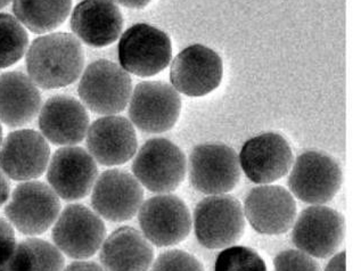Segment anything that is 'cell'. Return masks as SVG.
Wrapping results in <instances>:
<instances>
[{
  "label": "cell",
  "instance_id": "6",
  "mask_svg": "<svg viewBox=\"0 0 361 271\" xmlns=\"http://www.w3.org/2000/svg\"><path fill=\"white\" fill-rule=\"evenodd\" d=\"M343 181L340 163L329 154L308 150L293 162L288 176L290 194L305 203L324 205L336 196Z\"/></svg>",
  "mask_w": 361,
  "mask_h": 271
},
{
  "label": "cell",
  "instance_id": "5",
  "mask_svg": "<svg viewBox=\"0 0 361 271\" xmlns=\"http://www.w3.org/2000/svg\"><path fill=\"white\" fill-rule=\"evenodd\" d=\"M118 53L120 66L126 72L153 77L171 63V39L149 24H133L120 38Z\"/></svg>",
  "mask_w": 361,
  "mask_h": 271
},
{
  "label": "cell",
  "instance_id": "13",
  "mask_svg": "<svg viewBox=\"0 0 361 271\" xmlns=\"http://www.w3.org/2000/svg\"><path fill=\"white\" fill-rule=\"evenodd\" d=\"M221 57L203 44H195L181 50L170 68L171 86L188 97H202L216 90L221 83Z\"/></svg>",
  "mask_w": 361,
  "mask_h": 271
},
{
  "label": "cell",
  "instance_id": "20",
  "mask_svg": "<svg viewBox=\"0 0 361 271\" xmlns=\"http://www.w3.org/2000/svg\"><path fill=\"white\" fill-rule=\"evenodd\" d=\"M39 128L48 142L72 146L86 137L89 115L79 100L57 95L49 98L39 111Z\"/></svg>",
  "mask_w": 361,
  "mask_h": 271
},
{
  "label": "cell",
  "instance_id": "30",
  "mask_svg": "<svg viewBox=\"0 0 361 271\" xmlns=\"http://www.w3.org/2000/svg\"><path fill=\"white\" fill-rule=\"evenodd\" d=\"M14 229L6 220L0 219V269L6 268L16 248Z\"/></svg>",
  "mask_w": 361,
  "mask_h": 271
},
{
  "label": "cell",
  "instance_id": "4",
  "mask_svg": "<svg viewBox=\"0 0 361 271\" xmlns=\"http://www.w3.org/2000/svg\"><path fill=\"white\" fill-rule=\"evenodd\" d=\"M78 92L85 107L101 115H116L129 104L130 76L109 59H97L82 72Z\"/></svg>",
  "mask_w": 361,
  "mask_h": 271
},
{
  "label": "cell",
  "instance_id": "19",
  "mask_svg": "<svg viewBox=\"0 0 361 271\" xmlns=\"http://www.w3.org/2000/svg\"><path fill=\"white\" fill-rule=\"evenodd\" d=\"M86 137L89 154L102 165L125 164L137 153L136 130L123 116L105 115L98 119L89 126Z\"/></svg>",
  "mask_w": 361,
  "mask_h": 271
},
{
  "label": "cell",
  "instance_id": "21",
  "mask_svg": "<svg viewBox=\"0 0 361 271\" xmlns=\"http://www.w3.org/2000/svg\"><path fill=\"white\" fill-rule=\"evenodd\" d=\"M71 29L90 47H106L121 36L123 18L113 0H82L72 13Z\"/></svg>",
  "mask_w": 361,
  "mask_h": 271
},
{
  "label": "cell",
  "instance_id": "12",
  "mask_svg": "<svg viewBox=\"0 0 361 271\" xmlns=\"http://www.w3.org/2000/svg\"><path fill=\"white\" fill-rule=\"evenodd\" d=\"M105 236L106 229L101 217L81 204L63 210L53 228L56 248L72 259L92 257L101 248Z\"/></svg>",
  "mask_w": 361,
  "mask_h": 271
},
{
  "label": "cell",
  "instance_id": "37",
  "mask_svg": "<svg viewBox=\"0 0 361 271\" xmlns=\"http://www.w3.org/2000/svg\"><path fill=\"white\" fill-rule=\"evenodd\" d=\"M0 271H6L5 269H0Z\"/></svg>",
  "mask_w": 361,
  "mask_h": 271
},
{
  "label": "cell",
  "instance_id": "15",
  "mask_svg": "<svg viewBox=\"0 0 361 271\" xmlns=\"http://www.w3.org/2000/svg\"><path fill=\"white\" fill-rule=\"evenodd\" d=\"M244 215L251 227L262 235H281L293 226L296 203L293 195L281 186L260 185L244 200Z\"/></svg>",
  "mask_w": 361,
  "mask_h": 271
},
{
  "label": "cell",
  "instance_id": "29",
  "mask_svg": "<svg viewBox=\"0 0 361 271\" xmlns=\"http://www.w3.org/2000/svg\"><path fill=\"white\" fill-rule=\"evenodd\" d=\"M275 271H322L314 258L299 250H286L274 259Z\"/></svg>",
  "mask_w": 361,
  "mask_h": 271
},
{
  "label": "cell",
  "instance_id": "2",
  "mask_svg": "<svg viewBox=\"0 0 361 271\" xmlns=\"http://www.w3.org/2000/svg\"><path fill=\"white\" fill-rule=\"evenodd\" d=\"M194 231L200 244L210 250L236 244L245 230L243 207L231 195H209L194 211Z\"/></svg>",
  "mask_w": 361,
  "mask_h": 271
},
{
  "label": "cell",
  "instance_id": "8",
  "mask_svg": "<svg viewBox=\"0 0 361 271\" xmlns=\"http://www.w3.org/2000/svg\"><path fill=\"white\" fill-rule=\"evenodd\" d=\"M180 112V95L169 83L144 81L131 92L129 118L142 133L169 131L177 124Z\"/></svg>",
  "mask_w": 361,
  "mask_h": 271
},
{
  "label": "cell",
  "instance_id": "18",
  "mask_svg": "<svg viewBox=\"0 0 361 271\" xmlns=\"http://www.w3.org/2000/svg\"><path fill=\"white\" fill-rule=\"evenodd\" d=\"M49 159V145L35 130H16L0 145V170L13 180L30 181L40 177Z\"/></svg>",
  "mask_w": 361,
  "mask_h": 271
},
{
  "label": "cell",
  "instance_id": "27",
  "mask_svg": "<svg viewBox=\"0 0 361 271\" xmlns=\"http://www.w3.org/2000/svg\"><path fill=\"white\" fill-rule=\"evenodd\" d=\"M214 271H267L264 259L252 248L233 245L216 257Z\"/></svg>",
  "mask_w": 361,
  "mask_h": 271
},
{
  "label": "cell",
  "instance_id": "28",
  "mask_svg": "<svg viewBox=\"0 0 361 271\" xmlns=\"http://www.w3.org/2000/svg\"><path fill=\"white\" fill-rule=\"evenodd\" d=\"M151 271H204V267L185 251L170 250L157 257L152 263Z\"/></svg>",
  "mask_w": 361,
  "mask_h": 271
},
{
  "label": "cell",
  "instance_id": "33",
  "mask_svg": "<svg viewBox=\"0 0 361 271\" xmlns=\"http://www.w3.org/2000/svg\"><path fill=\"white\" fill-rule=\"evenodd\" d=\"M9 194H11V186H9L8 179L4 172L0 170V207L8 200Z\"/></svg>",
  "mask_w": 361,
  "mask_h": 271
},
{
  "label": "cell",
  "instance_id": "10",
  "mask_svg": "<svg viewBox=\"0 0 361 271\" xmlns=\"http://www.w3.org/2000/svg\"><path fill=\"white\" fill-rule=\"evenodd\" d=\"M292 227V242L296 248L318 259L333 257L345 236L343 215L325 205L303 210Z\"/></svg>",
  "mask_w": 361,
  "mask_h": 271
},
{
  "label": "cell",
  "instance_id": "22",
  "mask_svg": "<svg viewBox=\"0 0 361 271\" xmlns=\"http://www.w3.org/2000/svg\"><path fill=\"white\" fill-rule=\"evenodd\" d=\"M153 260L151 243L135 228H118L104 239L101 246V263L105 271H148Z\"/></svg>",
  "mask_w": 361,
  "mask_h": 271
},
{
  "label": "cell",
  "instance_id": "35",
  "mask_svg": "<svg viewBox=\"0 0 361 271\" xmlns=\"http://www.w3.org/2000/svg\"><path fill=\"white\" fill-rule=\"evenodd\" d=\"M13 0H0V9L5 8Z\"/></svg>",
  "mask_w": 361,
  "mask_h": 271
},
{
  "label": "cell",
  "instance_id": "23",
  "mask_svg": "<svg viewBox=\"0 0 361 271\" xmlns=\"http://www.w3.org/2000/svg\"><path fill=\"white\" fill-rule=\"evenodd\" d=\"M40 109V92L27 76L16 71L0 76V122L22 127L32 121Z\"/></svg>",
  "mask_w": 361,
  "mask_h": 271
},
{
  "label": "cell",
  "instance_id": "34",
  "mask_svg": "<svg viewBox=\"0 0 361 271\" xmlns=\"http://www.w3.org/2000/svg\"><path fill=\"white\" fill-rule=\"evenodd\" d=\"M116 4H120L121 6L127 8L140 9L147 6L152 0H113Z\"/></svg>",
  "mask_w": 361,
  "mask_h": 271
},
{
  "label": "cell",
  "instance_id": "17",
  "mask_svg": "<svg viewBox=\"0 0 361 271\" xmlns=\"http://www.w3.org/2000/svg\"><path fill=\"white\" fill-rule=\"evenodd\" d=\"M97 176L95 159L86 150L77 146L59 148L48 163V183L63 200L86 198L94 187Z\"/></svg>",
  "mask_w": 361,
  "mask_h": 271
},
{
  "label": "cell",
  "instance_id": "25",
  "mask_svg": "<svg viewBox=\"0 0 361 271\" xmlns=\"http://www.w3.org/2000/svg\"><path fill=\"white\" fill-rule=\"evenodd\" d=\"M64 257L51 243L39 239H27L16 245L6 271H63Z\"/></svg>",
  "mask_w": 361,
  "mask_h": 271
},
{
  "label": "cell",
  "instance_id": "3",
  "mask_svg": "<svg viewBox=\"0 0 361 271\" xmlns=\"http://www.w3.org/2000/svg\"><path fill=\"white\" fill-rule=\"evenodd\" d=\"M186 171L185 154L169 139H149L135 154L133 177L149 192H173L184 181Z\"/></svg>",
  "mask_w": 361,
  "mask_h": 271
},
{
  "label": "cell",
  "instance_id": "32",
  "mask_svg": "<svg viewBox=\"0 0 361 271\" xmlns=\"http://www.w3.org/2000/svg\"><path fill=\"white\" fill-rule=\"evenodd\" d=\"M63 271H105V269L95 263H87V261H78L68 265Z\"/></svg>",
  "mask_w": 361,
  "mask_h": 271
},
{
  "label": "cell",
  "instance_id": "14",
  "mask_svg": "<svg viewBox=\"0 0 361 271\" xmlns=\"http://www.w3.org/2000/svg\"><path fill=\"white\" fill-rule=\"evenodd\" d=\"M240 170L251 181L269 185L286 176L294 162L288 140L275 133H261L249 139L240 150Z\"/></svg>",
  "mask_w": 361,
  "mask_h": 271
},
{
  "label": "cell",
  "instance_id": "16",
  "mask_svg": "<svg viewBox=\"0 0 361 271\" xmlns=\"http://www.w3.org/2000/svg\"><path fill=\"white\" fill-rule=\"evenodd\" d=\"M92 205L109 222H127L140 211L144 191L136 178L121 170H107L96 179L92 187Z\"/></svg>",
  "mask_w": 361,
  "mask_h": 271
},
{
  "label": "cell",
  "instance_id": "1",
  "mask_svg": "<svg viewBox=\"0 0 361 271\" xmlns=\"http://www.w3.org/2000/svg\"><path fill=\"white\" fill-rule=\"evenodd\" d=\"M83 66L82 46L70 33L39 37L27 48V77L40 88L57 89L71 85L82 74Z\"/></svg>",
  "mask_w": 361,
  "mask_h": 271
},
{
  "label": "cell",
  "instance_id": "26",
  "mask_svg": "<svg viewBox=\"0 0 361 271\" xmlns=\"http://www.w3.org/2000/svg\"><path fill=\"white\" fill-rule=\"evenodd\" d=\"M29 48V37L20 22L0 13V68L12 66L23 59Z\"/></svg>",
  "mask_w": 361,
  "mask_h": 271
},
{
  "label": "cell",
  "instance_id": "7",
  "mask_svg": "<svg viewBox=\"0 0 361 271\" xmlns=\"http://www.w3.org/2000/svg\"><path fill=\"white\" fill-rule=\"evenodd\" d=\"M187 169L190 185L205 195L227 194L240 183L242 174L236 150L220 143L196 146Z\"/></svg>",
  "mask_w": 361,
  "mask_h": 271
},
{
  "label": "cell",
  "instance_id": "36",
  "mask_svg": "<svg viewBox=\"0 0 361 271\" xmlns=\"http://www.w3.org/2000/svg\"><path fill=\"white\" fill-rule=\"evenodd\" d=\"M3 143V128H1V124H0V145Z\"/></svg>",
  "mask_w": 361,
  "mask_h": 271
},
{
  "label": "cell",
  "instance_id": "31",
  "mask_svg": "<svg viewBox=\"0 0 361 271\" xmlns=\"http://www.w3.org/2000/svg\"><path fill=\"white\" fill-rule=\"evenodd\" d=\"M324 271H345V251L335 253Z\"/></svg>",
  "mask_w": 361,
  "mask_h": 271
},
{
  "label": "cell",
  "instance_id": "24",
  "mask_svg": "<svg viewBox=\"0 0 361 271\" xmlns=\"http://www.w3.org/2000/svg\"><path fill=\"white\" fill-rule=\"evenodd\" d=\"M72 0H13L15 18L31 32H51L66 22Z\"/></svg>",
  "mask_w": 361,
  "mask_h": 271
},
{
  "label": "cell",
  "instance_id": "9",
  "mask_svg": "<svg viewBox=\"0 0 361 271\" xmlns=\"http://www.w3.org/2000/svg\"><path fill=\"white\" fill-rule=\"evenodd\" d=\"M61 203L49 186L27 181L13 191L5 215L9 224L24 235H40L56 222Z\"/></svg>",
  "mask_w": 361,
  "mask_h": 271
},
{
  "label": "cell",
  "instance_id": "11",
  "mask_svg": "<svg viewBox=\"0 0 361 271\" xmlns=\"http://www.w3.org/2000/svg\"><path fill=\"white\" fill-rule=\"evenodd\" d=\"M138 222L142 235L159 248L179 244L192 230L190 209L184 200L171 194H159L142 202Z\"/></svg>",
  "mask_w": 361,
  "mask_h": 271
}]
</instances>
